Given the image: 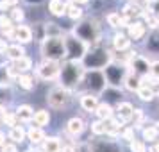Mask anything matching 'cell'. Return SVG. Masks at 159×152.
I'll return each mask as SVG.
<instances>
[{"label": "cell", "mask_w": 159, "mask_h": 152, "mask_svg": "<svg viewBox=\"0 0 159 152\" xmlns=\"http://www.w3.org/2000/svg\"><path fill=\"white\" fill-rule=\"evenodd\" d=\"M41 52H43L45 59L50 61H59V59L66 58V45L63 38H47L41 45Z\"/></svg>", "instance_id": "6da1fadb"}, {"label": "cell", "mask_w": 159, "mask_h": 152, "mask_svg": "<svg viewBox=\"0 0 159 152\" xmlns=\"http://www.w3.org/2000/svg\"><path fill=\"white\" fill-rule=\"evenodd\" d=\"M82 70L84 66L79 61H68L65 66H61V79H63V88H72L82 79Z\"/></svg>", "instance_id": "7a4b0ae2"}, {"label": "cell", "mask_w": 159, "mask_h": 152, "mask_svg": "<svg viewBox=\"0 0 159 152\" xmlns=\"http://www.w3.org/2000/svg\"><path fill=\"white\" fill-rule=\"evenodd\" d=\"M65 45H66V56H70V61H82L86 58L88 54V45L84 41H80L79 38L75 36H68L65 39Z\"/></svg>", "instance_id": "3957f363"}, {"label": "cell", "mask_w": 159, "mask_h": 152, "mask_svg": "<svg viewBox=\"0 0 159 152\" xmlns=\"http://www.w3.org/2000/svg\"><path fill=\"white\" fill-rule=\"evenodd\" d=\"M36 73L39 79L43 81H54L61 75V65L59 61H50V59H45L43 63H39L36 68Z\"/></svg>", "instance_id": "277c9868"}, {"label": "cell", "mask_w": 159, "mask_h": 152, "mask_svg": "<svg viewBox=\"0 0 159 152\" xmlns=\"http://www.w3.org/2000/svg\"><path fill=\"white\" fill-rule=\"evenodd\" d=\"M47 100H48V106H52V108H56V109H61L70 104V91L63 86H56L48 91Z\"/></svg>", "instance_id": "5b68a950"}, {"label": "cell", "mask_w": 159, "mask_h": 152, "mask_svg": "<svg viewBox=\"0 0 159 152\" xmlns=\"http://www.w3.org/2000/svg\"><path fill=\"white\" fill-rule=\"evenodd\" d=\"M129 63H130V66H132V73H136L138 77H145V75H148V72H150V63H148V59H145L143 56H139L136 52H132Z\"/></svg>", "instance_id": "8992f818"}, {"label": "cell", "mask_w": 159, "mask_h": 152, "mask_svg": "<svg viewBox=\"0 0 159 152\" xmlns=\"http://www.w3.org/2000/svg\"><path fill=\"white\" fill-rule=\"evenodd\" d=\"M15 39L18 41V45L32 41V29L27 27V25H18V27H15Z\"/></svg>", "instance_id": "52a82bcc"}, {"label": "cell", "mask_w": 159, "mask_h": 152, "mask_svg": "<svg viewBox=\"0 0 159 152\" xmlns=\"http://www.w3.org/2000/svg\"><path fill=\"white\" fill-rule=\"evenodd\" d=\"M80 106H82V109L88 111V113H95L97 108H98V99H97V95H93V93L82 95V97H80Z\"/></svg>", "instance_id": "ba28073f"}, {"label": "cell", "mask_w": 159, "mask_h": 152, "mask_svg": "<svg viewBox=\"0 0 159 152\" xmlns=\"http://www.w3.org/2000/svg\"><path fill=\"white\" fill-rule=\"evenodd\" d=\"M132 113H134V108H132V104H129V102H122L116 108V115H118V120L120 122H129V120H132Z\"/></svg>", "instance_id": "9c48e42d"}, {"label": "cell", "mask_w": 159, "mask_h": 152, "mask_svg": "<svg viewBox=\"0 0 159 152\" xmlns=\"http://www.w3.org/2000/svg\"><path fill=\"white\" fill-rule=\"evenodd\" d=\"M30 68H32V61H30L29 58H25V56H23L22 59L15 61L13 70H11V75H22V73H27Z\"/></svg>", "instance_id": "30bf717a"}, {"label": "cell", "mask_w": 159, "mask_h": 152, "mask_svg": "<svg viewBox=\"0 0 159 152\" xmlns=\"http://www.w3.org/2000/svg\"><path fill=\"white\" fill-rule=\"evenodd\" d=\"M84 127H86V123H84V120H82V118H79V116L72 118L70 122L66 123V131H68L72 136H79L80 132L84 131Z\"/></svg>", "instance_id": "8fae6325"}, {"label": "cell", "mask_w": 159, "mask_h": 152, "mask_svg": "<svg viewBox=\"0 0 159 152\" xmlns=\"http://www.w3.org/2000/svg\"><path fill=\"white\" fill-rule=\"evenodd\" d=\"M129 39H141L145 34V30H147V27H145V23L141 22H130L129 23Z\"/></svg>", "instance_id": "7c38bea8"}, {"label": "cell", "mask_w": 159, "mask_h": 152, "mask_svg": "<svg viewBox=\"0 0 159 152\" xmlns=\"http://www.w3.org/2000/svg\"><path fill=\"white\" fill-rule=\"evenodd\" d=\"M113 47H115V50H118V52L129 50V47H130L129 36H125V34H115V38H113Z\"/></svg>", "instance_id": "4fadbf2b"}, {"label": "cell", "mask_w": 159, "mask_h": 152, "mask_svg": "<svg viewBox=\"0 0 159 152\" xmlns=\"http://www.w3.org/2000/svg\"><path fill=\"white\" fill-rule=\"evenodd\" d=\"M48 9H50V13L54 16H63L66 15V2L65 0H50Z\"/></svg>", "instance_id": "5bb4252c"}, {"label": "cell", "mask_w": 159, "mask_h": 152, "mask_svg": "<svg viewBox=\"0 0 159 152\" xmlns=\"http://www.w3.org/2000/svg\"><path fill=\"white\" fill-rule=\"evenodd\" d=\"M123 82H125V88H127V90H130V91H138V88L141 86V77H138L136 73L129 72L127 75H125Z\"/></svg>", "instance_id": "9a60e30c"}, {"label": "cell", "mask_w": 159, "mask_h": 152, "mask_svg": "<svg viewBox=\"0 0 159 152\" xmlns=\"http://www.w3.org/2000/svg\"><path fill=\"white\" fill-rule=\"evenodd\" d=\"M6 56H7L11 61H18V59H22L23 56H25V50H23L22 45H9L7 50H6Z\"/></svg>", "instance_id": "2e32d148"}, {"label": "cell", "mask_w": 159, "mask_h": 152, "mask_svg": "<svg viewBox=\"0 0 159 152\" xmlns=\"http://www.w3.org/2000/svg\"><path fill=\"white\" fill-rule=\"evenodd\" d=\"M61 141H59V138H45L43 140V152H59L61 150Z\"/></svg>", "instance_id": "e0dca14e"}, {"label": "cell", "mask_w": 159, "mask_h": 152, "mask_svg": "<svg viewBox=\"0 0 159 152\" xmlns=\"http://www.w3.org/2000/svg\"><path fill=\"white\" fill-rule=\"evenodd\" d=\"M97 116H98V120H109V118H113V108L109 106V104H106V102H102V104H98V108H97Z\"/></svg>", "instance_id": "ac0fdd59"}, {"label": "cell", "mask_w": 159, "mask_h": 152, "mask_svg": "<svg viewBox=\"0 0 159 152\" xmlns=\"http://www.w3.org/2000/svg\"><path fill=\"white\" fill-rule=\"evenodd\" d=\"M143 15V9L139 7V6H136V4H134V6H132V4H129V6H125V9H123V18H127V20H132V16H134V18H139V16Z\"/></svg>", "instance_id": "d6986e66"}, {"label": "cell", "mask_w": 159, "mask_h": 152, "mask_svg": "<svg viewBox=\"0 0 159 152\" xmlns=\"http://www.w3.org/2000/svg\"><path fill=\"white\" fill-rule=\"evenodd\" d=\"M136 93L143 102H150V100H154V97H156V90L152 86H139Z\"/></svg>", "instance_id": "ffe728a7"}, {"label": "cell", "mask_w": 159, "mask_h": 152, "mask_svg": "<svg viewBox=\"0 0 159 152\" xmlns=\"http://www.w3.org/2000/svg\"><path fill=\"white\" fill-rule=\"evenodd\" d=\"M32 116H34V111L30 106H20L16 109V118L22 122H29V120H32Z\"/></svg>", "instance_id": "44dd1931"}, {"label": "cell", "mask_w": 159, "mask_h": 152, "mask_svg": "<svg viewBox=\"0 0 159 152\" xmlns=\"http://www.w3.org/2000/svg\"><path fill=\"white\" fill-rule=\"evenodd\" d=\"M43 29H45V38L43 39H47V38H63V30L59 29L56 23H45Z\"/></svg>", "instance_id": "7402d4cb"}, {"label": "cell", "mask_w": 159, "mask_h": 152, "mask_svg": "<svg viewBox=\"0 0 159 152\" xmlns=\"http://www.w3.org/2000/svg\"><path fill=\"white\" fill-rule=\"evenodd\" d=\"M66 16L72 18V20H80L82 18V7L77 4H66Z\"/></svg>", "instance_id": "603a6c76"}, {"label": "cell", "mask_w": 159, "mask_h": 152, "mask_svg": "<svg viewBox=\"0 0 159 152\" xmlns=\"http://www.w3.org/2000/svg\"><path fill=\"white\" fill-rule=\"evenodd\" d=\"M11 79H13V75H11L9 66L0 65V88H7L11 84Z\"/></svg>", "instance_id": "cb8c5ba5"}, {"label": "cell", "mask_w": 159, "mask_h": 152, "mask_svg": "<svg viewBox=\"0 0 159 152\" xmlns=\"http://www.w3.org/2000/svg\"><path fill=\"white\" fill-rule=\"evenodd\" d=\"M27 136H29L30 143H41L45 138V132L41 127H32V129H29V132H27Z\"/></svg>", "instance_id": "d4e9b609"}, {"label": "cell", "mask_w": 159, "mask_h": 152, "mask_svg": "<svg viewBox=\"0 0 159 152\" xmlns=\"http://www.w3.org/2000/svg\"><path fill=\"white\" fill-rule=\"evenodd\" d=\"M32 120H34V123H36L38 127H43V125H47V123H48V120H50V115H48V111L39 109V111H36V113H34Z\"/></svg>", "instance_id": "484cf974"}, {"label": "cell", "mask_w": 159, "mask_h": 152, "mask_svg": "<svg viewBox=\"0 0 159 152\" xmlns=\"http://www.w3.org/2000/svg\"><path fill=\"white\" fill-rule=\"evenodd\" d=\"M23 138H25V131H23L22 125H16V127H13L11 129V132H9V140H13V143H22Z\"/></svg>", "instance_id": "4316f807"}, {"label": "cell", "mask_w": 159, "mask_h": 152, "mask_svg": "<svg viewBox=\"0 0 159 152\" xmlns=\"http://www.w3.org/2000/svg\"><path fill=\"white\" fill-rule=\"evenodd\" d=\"M159 138V129L154 127V125H148L143 129V140L145 141H157Z\"/></svg>", "instance_id": "83f0119b"}, {"label": "cell", "mask_w": 159, "mask_h": 152, "mask_svg": "<svg viewBox=\"0 0 159 152\" xmlns=\"http://www.w3.org/2000/svg\"><path fill=\"white\" fill-rule=\"evenodd\" d=\"M120 120H115V118H109V120H106V134H109V136H115V134H118V131H120Z\"/></svg>", "instance_id": "f1b7e54d"}, {"label": "cell", "mask_w": 159, "mask_h": 152, "mask_svg": "<svg viewBox=\"0 0 159 152\" xmlns=\"http://www.w3.org/2000/svg\"><path fill=\"white\" fill-rule=\"evenodd\" d=\"M18 84L23 90H32L34 88V79L30 75H27V73H22V75H18Z\"/></svg>", "instance_id": "f546056e"}, {"label": "cell", "mask_w": 159, "mask_h": 152, "mask_svg": "<svg viewBox=\"0 0 159 152\" xmlns=\"http://www.w3.org/2000/svg\"><path fill=\"white\" fill-rule=\"evenodd\" d=\"M0 120L6 123V125H9L11 129L18 125V118H16V115H13V113H7V111H6V113L2 115V118H0Z\"/></svg>", "instance_id": "4dcf8cb0"}, {"label": "cell", "mask_w": 159, "mask_h": 152, "mask_svg": "<svg viewBox=\"0 0 159 152\" xmlns=\"http://www.w3.org/2000/svg\"><path fill=\"white\" fill-rule=\"evenodd\" d=\"M91 132L100 136V134H106V122L104 120H97V122L91 123Z\"/></svg>", "instance_id": "1f68e13d"}, {"label": "cell", "mask_w": 159, "mask_h": 152, "mask_svg": "<svg viewBox=\"0 0 159 152\" xmlns=\"http://www.w3.org/2000/svg\"><path fill=\"white\" fill-rule=\"evenodd\" d=\"M141 16L145 18V22H147V25H148L150 29H157L159 27V18L157 16H154L152 13H143Z\"/></svg>", "instance_id": "d6a6232c"}, {"label": "cell", "mask_w": 159, "mask_h": 152, "mask_svg": "<svg viewBox=\"0 0 159 152\" xmlns=\"http://www.w3.org/2000/svg\"><path fill=\"white\" fill-rule=\"evenodd\" d=\"M9 18H11V20H13V23H20L23 20V11L20 7H13L11 9V15H9Z\"/></svg>", "instance_id": "836d02e7"}, {"label": "cell", "mask_w": 159, "mask_h": 152, "mask_svg": "<svg viewBox=\"0 0 159 152\" xmlns=\"http://www.w3.org/2000/svg\"><path fill=\"white\" fill-rule=\"evenodd\" d=\"M130 152H147V145L139 140H134L130 141Z\"/></svg>", "instance_id": "e575fe53"}, {"label": "cell", "mask_w": 159, "mask_h": 152, "mask_svg": "<svg viewBox=\"0 0 159 152\" xmlns=\"http://www.w3.org/2000/svg\"><path fill=\"white\" fill-rule=\"evenodd\" d=\"M0 29L2 30H7V29H13V20L9 16L2 15L0 16Z\"/></svg>", "instance_id": "d590c367"}, {"label": "cell", "mask_w": 159, "mask_h": 152, "mask_svg": "<svg viewBox=\"0 0 159 152\" xmlns=\"http://www.w3.org/2000/svg\"><path fill=\"white\" fill-rule=\"evenodd\" d=\"M143 109H134V113H132V120H134V125H141V122H143Z\"/></svg>", "instance_id": "8d00e7d4"}, {"label": "cell", "mask_w": 159, "mask_h": 152, "mask_svg": "<svg viewBox=\"0 0 159 152\" xmlns=\"http://www.w3.org/2000/svg\"><path fill=\"white\" fill-rule=\"evenodd\" d=\"M148 11H150L154 16L159 18V0H150V2H148Z\"/></svg>", "instance_id": "74e56055"}, {"label": "cell", "mask_w": 159, "mask_h": 152, "mask_svg": "<svg viewBox=\"0 0 159 152\" xmlns=\"http://www.w3.org/2000/svg\"><path fill=\"white\" fill-rule=\"evenodd\" d=\"M150 75L156 81H159V59L157 61H154V63L150 65Z\"/></svg>", "instance_id": "f35d334b"}, {"label": "cell", "mask_w": 159, "mask_h": 152, "mask_svg": "<svg viewBox=\"0 0 159 152\" xmlns=\"http://www.w3.org/2000/svg\"><path fill=\"white\" fill-rule=\"evenodd\" d=\"M18 0H0V9H7V7H15Z\"/></svg>", "instance_id": "ab89813d"}, {"label": "cell", "mask_w": 159, "mask_h": 152, "mask_svg": "<svg viewBox=\"0 0 159 152\" xmlns=\"http://www.w3.org/2000/svg\"><path fill=\"white\" fill-rule=\"evenodd\" d=\"M123 140H127V141H134V129H125L123 131Z\"/></svg>", "instance_id": "60d3db41"}, {"label": "cell", "mask_w": 159, "mask_h": 152, "mask_svg": "<svg viewBox=\"0 0 159 152\" xmlns=\"http://www.w3.org/2000/svg\"><path fill=\"white\" fill-rule=\"evenodd\" d=\"M0 149H2V152H18V150H16V145L15 143H4Z\"/></svg>", "instance_id": "b9f144b4"}, {"label": "cell", "mask_w": 159, "mask_h": 152, "mask_svg": "<svg viewBox=\"0 0 159 152\" xmlns=\"http://www.w3.org/2000/svg\"><path fill=\"white\" fill-rule=\"evenodd\" d=\"M59 152H77V150H75V147H73V145H63Z\"/></svg>", "instance_id": "7bdbcfd3"}, {"label": "cell", "mask_w": 159, "mask_h": 152, "mask_svg": "<svg viewBox=\"0 0 159 152\" xmlns=\"http://www.w3.org/2000/svg\"><path fill=\"white\" fill-rule=\"evenodd\" d=\"M7 41L6 39H0V54H6V50H7Z\"/></svg>", "instance_id": "ee69618b"}, {"label": "cell", "mask_w": 159, "mask_h": 152, "mask_svg": "<svg viewBox=\"0 0 159 152\" xmlns=\"http://www.w3.org/2000/svg\"><path fill=\"white\" fill-rule=\"evenodd\" d=\"M4 143H6V134H4V132H0V147H2Z\"/></svg>", "instance_id": "f6af8a7d"}, {"label": "cell", "mask_w": 159, "mask_h": 152, "mask_svg": "<svg viewBox=\"0 0 159 152\" xmlns=\"http://www.w3.org/2000/svg\"><path fill=\"white\" fill-rule=\"evenodd\" d=\"M88 2H89V0H73V4H77V6H79V4H88Z\"/></svg>", "instance_id": "bcb514c9"}, {"label": "cell", "mask_w": 159, "mask_h": 152, "mask_svg": "<svg viewBox=\"0 0 159 152\" xmlns=\"http://www.w3.org/2000/svg\"><path fill=\"white\" fill-rule=\"evenodd\" d=\"M25 2H29V4H41L43 0H25Z\"/></svg>", "instance_id": "7dc6e473"}, {"label": "cell", "mask_w": 159, "mask_h": 152, "mask_svg": "<svg viewBox=\"0 0 159 152\" xmlns=\"http://www.w3.org/2000/svg\"><path fill=\"white\" fill-rule=\"evenodd\" d=\"M150 152H159V140H157V145H156V147H154Z\"/></svg>", "instance_id": "c3c4849f"}, {"label": "cell", "mask_w": 159, "mask_h": 152, "mask_svg": "<svg viewBox=\"0 0 159 152\" xmlns=\"http://www.w3.org/2000/svg\"><path fill=\"white\" fill-rule=\"evenodd\" d=\"M0 122H2V120H0Z\"/></svg>", "instance_id": "681fc988"}, {"label": "cell", "mask_w": 159, "mask_h": 152, "mask_svg": "<svg viewBox=\"0 0 159 152\" xmlns=\"http://www.w3.org/2000/svg\"><path fill=\"white\" fill-rule=\"evenodd\" d=\"M157 91H159V90H157Z\"/></svg>", "instance_id": "f907efd6"}]
</instances>
